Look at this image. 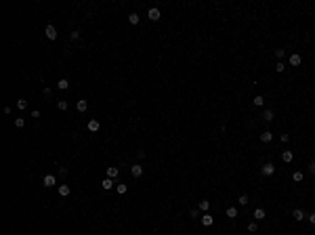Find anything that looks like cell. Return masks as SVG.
Here are the masks:
<instances>
[{
	"mask_svg": "<svg viewBox=\"0 0 315 235\" xmlns=\"http://www.w3.org/2000/svg\"><path fill=\"white\" fill-rule=\"evenodd\" d=\"M273 172H275V166H273V164H271V162H267V164H265V166H263V168H260V174H263V176H271V174Z\"/></svg>",
	"mask_w": 315,
	"mask_h": 235,
	"instance_id": "1",
	"label": "cell"
},
{
	"mask_svg": "<svg viewBox=\"0 0 315 235\" xmlns=\"http://www.w3.org/2000/svg\"><path fill=\"white\" fill-rule=\"evenodd\" d=\"M147 17H149V19H151V21H158V19H160V17H162V13H160V8H149V11H147Z\"/></svg>",
	"mask_w": 315,
	"mask_h": 235,
	"instance_id": "2",
	"label": "cell"
},
{
	"mask_svg": "<svg viewBox=\"0 0 315 235\" xmlns=\"http://www.w3.org/2000/svg\"><path fill=\"white\" fill-rule=\"evenodd\" d=\"M44 34H46V38H49V40H57V29H55V25H46Z\"/></svg>",
	"mask_w": 315,
	"mask_h": 235,
	"instance_id": "3",
	"label": "cell"
},
{
	"mask_svg": "<svg viewBox=\"0 0 315 235\" xmlns=\"http://www.w3.org/2000/svg\"><path fill=\"white\" fill-rule=\"evenodd\" d=\"M301 63H302V57L298 55V53H292V55H290V65H292V67H298Z\"/></svg>",
	"mask_w": 315,
	"mask_h": 235,
	"instance_id": "4",
	"label": "cell"
},
{
	"mask_svg": "<svg viewBox=\"0 0 315 235\" xmlns=\"http://www.w3.org/2000/svg\"><path fill=\"white\" fill-rule=\"evenodd\" d=\"M130 174H133L134 179H139L141 174H143V166H141V164H133V166H130Z\"/></svg>",
	"mask_w": 315,
	"mask_h": 235,
	"instance_id": "5",
	"label": "cell"
},
{
	"mask_svg": "<svg viewBox=\"0 0 315 235\" xmlns=\"http://www.w3.org/2000/svg\"><path fill=\"white\" fill-rule=\"evenodd\" d=\"M42 183H44L46 187H55V185H57V179L53 176V174H46V176L42 179Z\"/></svg>",
	"mask_w": 315,
	"mask_h": 235,
	"instance_id": "6",
	"label": "cell"
},
{
	"mask_svg": "<svg viewBox=\"0 0 315 235\" xmlns=\"http://www.w3.org/2000/svg\"><path fill=\"white\" fill-rule=\"evenodd\" d=\"M57 191H59V195H61V197H67L71 189H70V185H59V187H57Z\"/></svg>",
	"mask_w": 315,
	"mask_h": 235,
	"instance_id": "7",
	"label": "cell"
},
{
	"mask_svg": "<svg viewBox=\"0 0 315 235\" xmlns=\"http://www.w3.org/2000/svg\"><path fill=\"white\" fill-rule=\"evenodd\" d=\"M260 141H263V143H271V141H273V132H269V130H265V132H260Z\"/></svg>",
	"mask_w": 315,
	"mask_h": 235,
	"instance_id": "8",
	"label": "cell"
},
{
	"mask_svg": "<svg viewBox=\"0 0 315 235\" xmlns=\"http://www.w3.org/2000/svg\"><path fill=\"white\" fill-rule=\"evenodd\" d=\"M76 109L80 111V113H84V111L88 109V101H84V99H80V101L76 103Z\"/></svg>",
	"mask_w": 315,
	"mask_h": 235,
	"instance_id": "9",
	"label": "cell"
},
{
	"mask_svg": "<svg viewBox=\"0 0 315 235\" xmlns=\"http://www.w3.org/2000/svg\"><path fill=\"white\" fill-rule=\"evenodd\" d=\"M99 128H101L99 120H88V130H91V132H97Z\"/></svg>",
	"mask_w": 315,
	"mask_h": 235,
	"instance_id": "10",
	"label": "cell"
},
{
	"mask_svg": "<svg viewBox=\"0 0 315 235\" xmlns=\"http://www.w3.org/2000/svg\"><path fill=\"white\" fill-rule=\"evenodd\" d=\"M212 222H214V216H212V214H204L202 216V225H204V227H210Z\"/></svg>",
	"mask_w": 315,
	"mask_h": 235,
	"instance_id": "11",
	"label": "cell"
},
{
	"mask_svg": "<svg viewBox=\"0 0 315 235\" xmlns=\"http://www.w3.org/2000/svg\"><path fill=\"white\" fill-rule=\"evenodd\" d=\"M292 216H294V221H298V222H301V221H305V212H302L301 208H296V210L292 212Z\"/></svg>",
	"mask_w": 315,
	"mask_h": 235,
	"instance_id": "12",
	"label": "cell"
},
{
	"mask_svg": "<svg viewBox=\"0 0 315 235\" xmlns=\"http://www.w3.org/2000/svg\"><path fill=\"white\" fill-rule=\"evenodd\" d=\"M118 174H120V170H118V168H107V179L116 180V179H118Z\"/></svg>",
	"mask_w": 315,
	"mask_h": 235,
	"instance_id": "13",
	"label": "cell"
},
{
	"mask_svg": "<svg viewBox=\"0 0 315 235\" xmlns=\"http://www.w3.org/2000/svg\"><path fill=\"white\" fill-rule=\"evenodd\" d=\"M281 159H284L286 164H290V162L294 159V153L292 151H281Z\"/></svg>",
	"mask_w": 315,
	"mask_h": 235,
	"instance_id": "14",
	"label": "cell"
},
{
	"mask_svg": "<svg viewBox=\"0 0 315 235\" xmlns=\"http://www.w3.org/2000/svg\"><path fill=\"white\" fill-rule=\"evenodd\" d=\"M225 214L229 216V218H235V216H238V208H235V206H229L227 210H225Z\"/></svg>",
	"mask_w": 315,
	"mask_h": 235,
	"instance_id": "15",
	"label": "cell"
},
{
	"mask_svg": "<svg viewBox=\"0 0 315 235\" xmlns=\"http://www.w3.org/2000/svg\"><path fill=\"white\" fill-rule=\"evenodd\" d=\"M57 88H59V90H67V88H70V82H67L65 78H61V80L57 82Z\"/></svg>",
	"mask_w": 315,
	"mask_h": 235,
	"instance_id": "16",
	"label": "cell"
},
{
	"mask_svg": "<svg viewBox=\"0 0 315 235\" xmlns=\"http://www.w3.org/2000/svg\"><path fill=\"white\" fill-rule=\"evenodd\" d=\"M252 103L256 105V107H263V105H265V97H263V95H256V97L252 99Z\"/></svg>",
	"mask_w": 315,
	"mask_h": 235,
	"instance_id": "17",
	"label": "cell"
},
{
	"mask_svg": "<svg viewBox=\"0 0 315 235\" xmlns=\"http://www.w3.org/2000/svg\"><path fill=\"white\" fill-rule=\"evenodd\" d=\"M302 179H305V172H301V170H296V172H292V180H294V183H301Z\"/></svg>",
	"mask_w": 315,
	"mask_h": 235,
	"instance_id": "18",
	"label": "cell"
},
{
	"mask_svg": "<svg viewBox=\"0 0 315 235\" xmlns=\"http://www.w3.org/2000/svg\"><path fill=\"white\" fill-rule=\"evenodd\" d=\"M263 120H265V122H273V109H265V111H263Z\"/></svg>",
	"mask_w": 315,
	"mask_h": 235,
	"instance_id": "19",
	"label": "cell"
},
{
	"mask_svg": "<svg viewBox=\"0 0 315 235\" xmlns=\"http://www.w3.org/2000/svg\"><path fill=\"white\" fill-rule=\"evenodd\" d=\"M128 21H130V23H133V25H137V23H139V21H141L139 13H130V15H128Z\"/></svg>",
	"mask_w": 315,
	"mask_h": 235,
	"instance_id": "20",
	"label": "cell"
},
{
	"mask_svg": "<svg viewBox=\"0 0 315 235\" xmlns=\"http://www.w3.org/2000/svg\"><path fill=\"white\" fill-rule=\"evenodd\" d=\"M254 218H256V221H263V218H265V210H263V208H256V210H254Z\"/></svg>",
	"mask_w": 315,
	"mask_h": 235,
	"instance_id": "21",
	"label": "cell"
},
{
	"mask_svg": "<svg viewBox=\"0 0 315 235\" xmlns=\"http://www.w3.org/2000/svg\"><path fill=\"white\" fill-rule=\"evenodd\" d=\"M101 187H103V189H107V191H109V189H112V187H113V180H112V179H103V183H101Z\"/></svg>",
	"mask_w": 315,
	"mask_h": 235,
	"instance_id": "22",
	"label": "cell"
},
{
	"mask_svg": "<svg viewBox=\"0 0 315 235\" xmlns=\"http://www.w3.org/2000/svg\"><path fill=\"white\" fill-rule=\"evenodd\" d=\"M197 208H200L202 212H206V210H208V208H210V201H208V200H202V201H200V204H197Z\"/></svg>",
	"mask_w": 315,
	"mask_h": 235,
	"instance_id": "23",
	"label": "cell"
},
{
	"mask_svg": "<svg viewBox=\"0 0 315 235\" xmlns=\"http://www.w3.org/2000/svg\"><path fill=\"white\" fill-rule=\"evenodd\" d=\"M238 204H239V206H248V195H239V197H238Z\"/></svg>",
	"mask_w": 315,
	"mask_h": 235,
	"instance_id": "24",
	"label": "cell"
},
{
	"mask_svg": "<svg viewBox=\"0 0 315 235\" xmlns=\"http://www.w3.org/2000/svg\"><path fill=\"white\" fill-rule=\"evenodd\" d=\"M284 69H286V65H284V61H277V65H275V71H277V74H281Z\"/></svg>",
	"mask_w": 315,
	"mask_h": 235,
	"instance_id": "25",
	"label": "cell"
},
{
	"mask_svg": "<svg viewBox=\"0 0 315 235\" xmlns=\"http://www.w3.org/2000/svg\"><path fill=\"white\" fill-rule=\"evenodd\" d=\"M189 214H191V218H200V208H191Z\"/></svg>",
	"mask_w": 315,
	"mask_h": 235,
	"instance_id": "26",
	"label": "cell"
},
{
	"mask_svg": "<svg viewBox=\"0 0 315 235\" xmlns=\"http://www.w3.org/2000/svg\"><path fill=\"white\" fill-rule=\"evenodd\" d=\"M17 107H19V109H25V107H28V101H25V99H19V101H17Z\"/></svg>",
	"mask_w": 315,
	"mask_h": 235,
	"instance_id": "27",
	"label": "cell"
},
{
	"mask_svg": "<svg viewBox=\"0 0 315 235\" xmlns=\"http://www.w3.org/2000/svg\"><path fill=\"white\" fill-rule=\"evenodd\" d=\"M15 126H17V128H23V126H25V120H23V118H17V120H15Z\"/></svg>",
	"mask_w": 315,
	"mask_h": 235,
	"instance_id": "28",
	"label": "cell"
},
{
	"mask_svg": "<svg viewBox=\"0 0 315 235\" xmlns=\"http://www.w3.org/2000/svg\"><path fill=\"white\" fill-rule=\"evenodd\" d=\"M57 107H59L61 111H65L67 109V101H57Z\"/></svg>",
	"mask_w": 315,
	"mask_h": 235,
	"instance_id": "29",
	"label": "cell"
},
{
	"mask_svg": "<svg viewBox=\"0 0 315 235\" xmlns=\"http://www.w3.org/2000/svg\"><path fill=\"white\" fill-rule=\"evenodd\" d=\"M284 55H286V50H284V49H277V50H275V57H277L280 61L284 59Z\"/></svg>",
	"mask_w": 315,
	"mask_h": 235,
	"instance_id": "30",
	"label": "cell"
},
{
	"mask_svg": "<svg viewBox=\"0 0 315 235\" xmlns=\"http://www.w3.org/2000/svg\"><path fill=\"white\" fill-rule=\"evenodd\" d=\"M256 229H259L256 222H250V225H248V231H250V233H256Z\"/></svg>",
	"mask_w": 315,
	"mask_h": 235,
	"instance_id": "31",
	"label": "cell"
},
{
	"mask_svg": "<svg viewBox=\"0 0 315 235\" xmlns=\"http://www.w3.org/2000/svg\"><path fill=\"white\" fill-rule=\"evenodd\" d=\"M116 189H118V193H122V195H124L126 191H128V187H126V185H118Z\"/></svg>",
	"mask_w": 315,
	"mask_h": 235,
	"instance_id": "32",
	"label": "cell"
},
{
	"mask_svg": "<svg viewBox=\"0 0 315 235\" xmlns=\"http://www.w3.org/2000/svg\"><path fill=\"white\" fill-rule=\"evenodd\" d=\"M309 174H313V176H315V159H313V162H309Z\"/></svg>",
	"mask_w": 315,
	"mask_h": 235,
	"instance_id": "33",
	"label": "cell"
},
{
	"mask_svg": "<svg viewBox=\"0 0 315 235\" xmlns=\"http://www.w3.org/2000/svg\"><path fill=\"white\" fill-rule=\"evenodd\" d=\"M70 38H71V40H78V38H80V32H78V29H74V32L70 34Z\"/></svg>",
	"mask_w": 315,
	"mask_h": 235,
	"instance_id": "34",
	"label": "cell"
},
{
	"mask_svg": "<svg viewBox=\"0 0 315 235\" xmlns=\"http://www.w3.org/2000/svg\"><path fill=\"white\" fill-rule=\"evenodd\" d=\"M307 218H309V222H311V225H315V212H311Z\"/></svg>",
	"mask_w": 315,
	"mask_h": 235,
	"instance_id": "35",
	"label": "cell"
},
{
	"mask_svg": "<svg viewBox=\"0 0 315 235\" xmlns=\"http://www.w3.org/2000/svg\"><path fill=\"white\" fill-rule=\"evenodd\" d=\"M50 95H53V88H49V86H46V88H44V97H50Z\"/></svg>",
	"mask_w": 315,
	"mask_h": 235,
	"instance_id": "36",
	"label": "cell"
},
{
	"mask_svg": "<svg viewBox=\"0 0 315 235\" xmlns=\"http://www.w3.org/2000/svg\"><path fill=\"white\" fill-rule=\"evenodd\" d=\"M137 158L143 159V158H145V151H141V149H139V151H137Z\"/></svg>",
	"mask_w": 315,
	"mask_h": 235,
	"instance_id": "37",
	"label": "cell"
}]
</instances>
